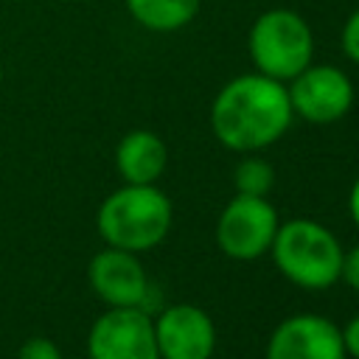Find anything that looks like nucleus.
Returning <instances> with one entry per match:
<instances>
[{
	"label": "nucleus",
	"mask_w": 359,
	"mask_h": 359,
	"mask_svg": "<svg viewBox=\"0 0 359 359\" xmlns=\"http://www.w3.org/2000/svg\"><path fill=\"white\" fill-rule=\"evenodd\" d=\"M202 0H126L129 17L154 34H171L196 20Z\"/></svg>",
	"instance_id": "nucleus-12"
},
{
	"label": "nucleus",
	"mask_w": 359,
	"mask_h": 359,
	"mask_svg": "<svg viewBox=\"0 0 359 359\" xmlns=\"http://www.w3.org/2000/svg\"><path fill=\"white\" fill-rule=\"evenodd\" d=\"M87 278H90L93 292L107 306L143 309V303L151 292L146 269L137 261V252H129L121 247H107V250L95 252L90 266H87Z\"/></svg>",
	"instance_id": "nucleus-9"
},
{
	"label": "nucleus",
	"mask_w": 359,
	"mask_h": 359,
	"mask_svg": "<svg viewBox=\"0 0 359 359\" xmlns=\"http://www.w3.org/2000/svg\"><path fill=\"white\" fill-rule=\"evenodd\" d=\"M278 224V213L266 196L236 194L216 222V244L236 261H252L272 247Z\"/></svg>",
	"instance_id": "nucleus-5"
},
{
	"label": "nucleus",
	"mask_w": 359,
	"mask_h": 359,
	"mask_svg": "<svg viewBox=\"0 0 359 359\" xmlns=\"http://www.w3.org/2000/svg\"><path fill=\"white\" fill-rule=\"evenodd\" d=\"M342 50L351 62L359 65V8H353L342 25Z\"/></svg>",
	"instance_id": "nucleus-15"
},
{
	"label": "nucleus",
	"mask_w": 359,
	"mask_h": 359,
	"mask_svg": "<svg viewBox=\"0 0 359 359\" xmlns=\"http://www.w3.org/2000/svg\"><path fill=\"white\" fill-rule=\"evenodd\" d=\"M98 233L109 247L143 252L157 247L171 227V202L151 185L126 182L98 208Z\"/></svg>",
	"instance_id": "nucleus-2"
},
{
	"label": "nucleus",
	"mask_w": 359,
	"mask_h": 359,
	"mask_svg": "<svg viewBox=\"0 0 359 359\" xmlns=\"http://www.w3.org/2000/svg\"><path fill=\"white\" fill-rule=\"evenodd\" d=\"M154 339L160 359H210L216 348V328L208 311L180 303L157 314Z\"/></svg>",
	"instance_id": "nucleus-8"
},
{
	"label": "nucleus",
	"mask_w": 359,
	"mask_h": 359,
	"mask_svg": "<svg viewBox=\"0 0 359 359\" xmlns=\"http://www.w3.org/2000/svg\"><path fill=\"white\" fill-rule=\"evenodd\" d=\"M17 359H62V351L48 337H28L17 351Z\"/></svg>",
	"instance_id": "nucleus-14"
},
{
	"label": "nucleus",
	"mask_w": 359,
	"mask_h": 359,
	"mask_svg": "<svg viewBox=\"0 0 359 359\" xmlns=\"http://www.w3.org/2000/svg\"><path fill=\"white\" fill-rule=\"evenodd\" d=\"M247 50L258 73L289 81L314 59V34L292 8H269L255 17L247 34Z\"/></svg>",
	"instance_id": "nucleus-4"
},
{
	"label": "nucleus",
	"mask_w": 359,
	"mask_h": 359,
	"mask_svg": "<svg viewBox=\"0 0 359 359\" xmlns=\"http://www.w3.org/2000/svg\"><path fill=\"white\" fill-rule=\"evenodd\" d=\"M165 143L149 129H132L115 149V168L132 185H151L165 171Z\"/></svg>",
	"instance_id": "nucleus-11"
},
{
	"label": "nucleus",
	"mask_w": 359,
	"mask_h": 359,
	"mask_svg": "<svg viewBox=\"0 0 359 359\" xmlns=\"http://www.w3.org/2000/svg\"><path fill=\"white\" fill-rule=\"evenodd\" d=\"M348 208H351V219H353V222H356V227H359V180H356V182H353V188H351Z\"/></svg>",
	"instance_id": "nucleus-18"
},
{
	"label": "nucleus",
	"mask_w": 359,
	"mask_h": 359,
	"mask_svg": "<svg viewBox=\"0 0 359 359\" xmlns=\"http://www.w3.org/2000/svg\"><path fill=\"white\" fill-rule=\"evenodd\" d=\"M90 359H160L154 320L137 306H109L87 337Z\"/></svg>",
	"instance_id": "nucleus-6"
},
{
	"label": "nucleus",
	"mask_w": 359,
	"mask_h": 359,
	"mask_svg": "<svg viewBox=\"0 0 359 359\" xmlns=\"http://www.w3.org/2000/svg\"><path fill=\"white\" fill-rule=\"evenodd\" d=\"M292 112L309 123H334L353 104L351 79L334 65H309L286 81Z\"/></svg>",
	"instance_id": "nucleus-7"
},
{
	"label": "nucleus",
	"mask_w": 359,
	"mask_h": 359,
	"mask_svg": "<svg viewBox=\"0 0 359 359\" xmlns=\"http://www.w3.org/2000/svg\"><path fill=\"white\" fill-rule=\"evenodd\" d=\"M339 280H345L351 289L359 292V247L342 252V266H339Z\"/></svg>",
	"instance_id": "nucleus-16"
},
{
	"label": "nucleus",
	"mask_w": 359,
	"mask_h": 359,
	"mask_svg": "<svg viewBox=\"0 0 359 359\" xmlns=\"http://www.w3.org/2000/svg\"><path fill=\"white\" fill-rule=\"evenodd\" d=\"M292 115L286 84L255 70L230 79L216 93L210 107V129L222 146L247 154L280 140L292 123Z\"/></svg>",
	"instance_id": "nucleus-1"
},
{
	"label": "nucleus",
	"mask_w": 359,
	"mask_h": 359,
	"mask_svg": "<svg viewBox=\"0 0 359 359\" xmlns=\"http://www.w3.org/2000/svg\"><path fill=\"white\" fill-rule=\"evenodd\" d=\"M233 182H236V194L266 196V194L272 191L275 171H272V165H269L266 160H261V157H244V160L236 165Z\"/></svg>",
	"instance_id": "nucleus-13"
},
{
	"label": "nucleus",
	"mask_w": 359,
	"mask_h": 359,
	"mask_svg": "<svg viewBox=\"0 0 359 359\" xmlns=\"http://www.w3.org/2000/svg\"><path fill=\"white\" fill-rule=\"evenodd\" d=\"M269 250L283 278L303 289H328L339 280L342 247L328 227L311 219H292L278 224Z\"/></svg>",
	"instance_id": "nucleus-3"
},
{
	"label": "nucleus",
	"mask_w": 359,
	"mask_h": 359,
	"mask_svg": "<svg viewBox=\"0 0 359 359\" xmlns=\"http://www.w3.org/2000/svg\"><path fill=\"white\" fill-rule=\"evenodd\" d=\"M266 359H345L342 331L320 314H294L272 331Z\"/></svg>",
	"instance_id": "nucleus-10"
},
{
	"label": "nucleus",
	"mask_w": 359,
	"mask_h": 359,
	"mask_svg": "<svg viewBox=\"0 0 359 359\" xmlns=\"http://www.w3.org/2000/svg\"><path fill=\"white\" fill-rule=\"evenodd\" d=\"M0 87H3V65H0Z\"/></svg>",
	"instance_id": "nucleus-19"
},
{
	"label": "nucleus",
	"mask_w": 359,
	"mask_h": 359,
	"mask_svg": "<svg viewBox=\"0 0 359 359\" xmlns=\"http://www.w3.org/2000/svg\"><path fill=\"white\" fill-rule=\"evenodd\" d=\"M342 345H345V353H351V356L359 359V314L345 325V331H342Z\"/></svg>",
	"instance_id": "nucleus-17"
}]
</instances>
